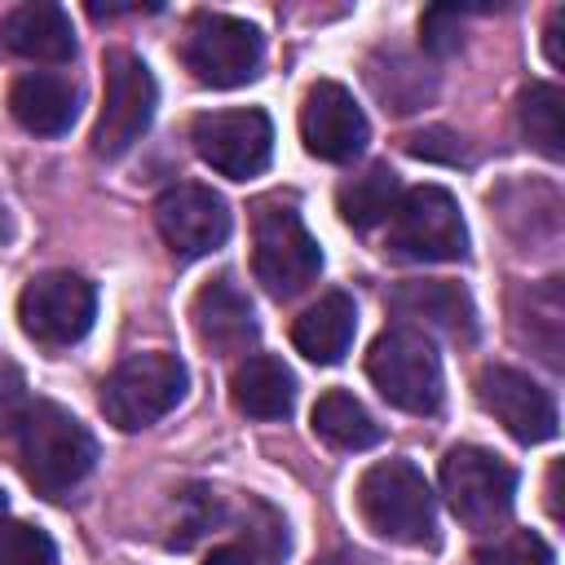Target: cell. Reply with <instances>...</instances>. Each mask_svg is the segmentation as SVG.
Instances as JSON below:
<instances>
[{"label": "cell", "instance_id": "5", "mask_svg": "<svg viewBox=\"0 0 565 565\" xmlns=\"http://www.w3.org/2000/svg\"><path fill=\"white\" fill-rule=\"evenodd\" d=\"M102 71H106V79H102V110H97V128H93V150L102 159H119L150 128L159 88H154L150 66L128 49H110L102 57Z\"/></svg>", "mask_w": 565, "mask_h": 565}, {"label": "cell", "instance_id": "13", "mask_svg": "<svg viewBox=\"0 0 565 565\" xmlns=\"http://www.w3.org/2000/svg\"><path fill=\"white\" fill-rule=\"evenodd\" d=\"M371 137V124L362 115V106L353 102V93L335 79H318L309 93H305V106H300V141L313 159H327V163H344L353 154H362Z\"/></svg>", "mask_w": 565, "mask_h": 565}, {"label": "cell", "instance_id": "7", "mask_svg": "<svg viewBox=\"0 0 565 565\" xmlns=\"http://www.w3.org/2000/svg\"><path fill=\"white\" fill-rule=\"evenodd\" d=\"M388 252L397 260H419V265L463 260L468 256V230H463L455 194L441 190V185L406 190L393 207Z\"/></svg>", "mask_w": 565, "mask_h": 565}, {"label": "cell", "instance_id": "6", "mask_svg": "<svg viewBox=\"0 0 565 565\" xmlns=\"http://www.w3.org/2000/svg\"><path fill=\"white\" fill-rule=\"evenodd\" d=\"M366 375L380 388V397L397 411L433 415L441 406V362L433 344L411 327H393L375 335L366 353Z\"/></svg>", "mask_w": 565, "mask_h": 565}, {"label": "cell", "instance_id": "14", "mask_svg": "<svg viewBox=\"0 0 565 565\" xmlns=\"http://www.w3.org/2000/svg\"><path fill=\"white\" fill-rule=\"evenodd\" d=\"M477 397L516 441L534 446V441L556 437V402L525 371H516V366H486L477 375Z\"/></svg>", "mask_w": 565, "mask_h": 565}, {"label": "cell", "instance_id": "15", "mask_svg": "<svg viewBox=\"0 0 565 565\" xmlns=\"http://www.w3.org/2000/svg\"><path fill=\"white\" fill-rule=\"evenodd\" d=\"M190 322L203 349L230 358V353H247V344L256 340V313L252 300L234 287V278H212L194 291L190 305Z\"/></svg>", "mask_w": 565, "mask_h": 565}, {"label": "cell", "instance_id": "4", "mask_svg": "<svg viewBox=\"0 0 565 565\" xmlns=\"http://www.w3.org/2000/svg\"><path fill=\"white\" fill-rule=\"evenodd\" d=\"M185 384H190V371L177 353H163V349L132 353L102 380V415L124 433L150 428L185 397Z\"/></svg>", "mask_w": 565, "mask_h": 565}, {"label": "cell", "instance_id": "19", "mask_svg": "<svg viewBox=\"0 0 565 565\" xmlns=\"http://www.w3.org/2000/svg\"><path fill=\"white\" fill-rule=\"evenodd\" d=\"M353 331H358V309L344 291H327L318 296V305H309L296 322H291V344L318 362V366H331L349 353L353 344Z\"/></svg>", "mask_w": 565, "mask_h": 565}, {"label": "cell", "instance_id": "23", "mask_svg": "<svg viewBox=\"0 0 565 565\" xmlns=\"http://www.w3.org/2000/svg\"><path fill=\"white\" fill-rule=\"evenodd\" d=\"M516 115H521L525 141L539 154H547V159H561L565 154V146H561L565 141V132H561V88L556 84H530L521 93Z\"/></svg>", "mask_w": 565, "mask_h": 565}, {"label": "cell", "instance_id": "22", "mask_svg": "<svg viewBox=\"0 0 565 565\" xmlns=\"http://www.w3.org/2000/svg\"><path fill=\"white\" fill-rule=\"evenodd\" d=\"M397 199H402V185H397V172L388 163H371L366 172L349 177L335 190V207H340L344 225H353V230H371L384 216H393Z\"/></svg>", "mask_w": 565, "mask_h": 565}, {"label": "cell", "instance_id": "2", "mask_svg": "<svg viewBox=\"0 0 565 565\" xmlns=\"http://www.w3.org/2000/svg\"><path fill=\"white\" fill-rule=\"evenodd\" d=\"M358 512L366 530L388 543L433 547L437 543V508L424 472L411 459H380L358 481Z\"/></svg>", "mask_w": 565, "mask_h": 565}, {"label": "cell", "instance_id": "10", "mask_svg": "<svg viewBox=\"0 0 565 565\" xmlns=\"http://www.w3.org/2000/svg\"><path fill=\"white\" fill-rule=\"evenodd\" d=\"M190 75L207 88H238L260 71L265 44L260 31L243 18L230 13H199L185 31V49H181Z\"/></svg>", "mask_w": 565, "mask_h": 565}, {"label": "cell", "instance_id": "8", "mask_svg": "<svg viewBox=\"0 0 565 565\" xmlns=\"http://www.w3.org/2000/svg\"><path fill=\"white\" fill-rule=\"evenodd\" d=\"M441 494L450 512L468 530H494L512 512L516 494V468L503 463L494 450L481 446H455L441 459Z\"/></svg>", "mask_w": 565, "mask_h": 565}, {"label": "cell", "instance_id": "33", "mask_svg": "<svg viewBox=\"0 0 565 565\" xmlns=\"http://www.w3.org/2000/svg\"><path fill=\"white\" fill-rule=\"evenodd\" d=\"M4 516H9V499H4V490H0V530H4Z\"/></svg>", "mask_w": 565, "mask_h": 565}, {"label": "cell", "instance_id": "30", "mask_svg": "<svg viewBox=\"0 0 565 565\" xmlns=\"http://www.w3.org/2000/svg\"><path fill=\"white\" fill-rule=\"evenodd\" d=\"M561 22H565V9H556L547 22V62L552 66H561Z\"/></svg>", "mask_w": 565, "mask_h": 565}, {"label": "cell", "instance_id": "17", "mask_svg": "<svg viewBox=\"0 0 565 565\" xmlns=\"http://www.w3.org/2000/svg\"><path fill=\"white\" fill-rule=\"evenodd\" d=\"M9 110L13 119L35 132V137H62L75 115H79V88L53 71H31V75H18L13 88H9Z\"/></svg>", "mask_w": 565, "mask_h": 565}, {"label": "cell", "instance_id": "26", "mask_svg": "<svg viewBox=\"0 0 565 565\" xmlns=\"http://www.w3.org/2000/svg\"><path fill=\"white\" fill-rule=\"evenodd\" d=\"M221 516V503H216V494L212 490H190L185 499H181V521H177V530L181 534H172L168 543L172 547H190L203 530H212V521Z\"/></svg>", "mask_w": 565, "mask_h": 565}, {"label": "cell", "instance_id": "31", "mask_svg": "<svg viewBox=\"0 0 565 565\" xmlns=\"http://www.w3.org/2000/svg\"><path fill=\"white\" fill-rule=\"evenodd\" d=\"M203 565H256V561H252V552H243V547H216Z\"/></svg>", "mask_w": 565, "mask_h": 565}, {"label": "cell", "instance_id": "21", "mask_svg": "<svg viewBox=\"0 0 565 565\" xmlns=\"http://www.w3.org/2000/svg\"><path fill=\"white\" fill-rule=\"evenodd\" d=\"M313 433L335 450H366L384 437V428L371 419V411L344 388H327L313 402Z\"/></svg>", "mask_w": 565, "mask_h": 565}, {"label": "cell", "instance_id": "3", "mask_svg": "<svg viewBox=\"0 0 565 565\" xmlns=\"http://www.w3.org/2000/svg\"><path fill=\"white\" fill-rule=\"evenodd\" d=\"M252 269H256V282L274 300H291L318 278L322 252H318V238L305 230L296 203H287V199H260L256 203V212H252Z\"/></svg>", "mask_w": 565, "mask_h": 565}, {"label": "cell", "instance_id": "27", "mask_svg": "<svg viewBox=\"0 0 565 565\" xmlns=\"http://www.w3.org/2000/svg\"><path fill=\"white\" fill-rule=\"evenodd\" d=\"M31 397H26V380L18 371V362L0 358V437H13L22 415H26Z\"/></svg>", "mask_w": 565, "mask_h": 565}, {"label": "cell", "instance_id": "9", "mask_svg": "<svg viewBox=\"0 0 565 565\" xmlns=\"http://www.w3.org/2000/svg\"><path fill=\"white\" fill-rule=\"evenodd\" d=\"M93 318H97V287L71 269H49L31 278L18 296V322L44 349H71L75 340L88 335Z\"/></svg>", "mask_w": 565, "mask_h": 565}, {"label": "cell", "instance_id": "29", "mask_svg": "<svg viewBox=\"0 0 565 565\" xmlns=\"http://www.w3.org/2000/svg\"><path fill=\"white\" fill-rule=\"evenodd\" d=\"M313 565H380V561L366 556V552H358V547H335V552H327V556L313 561Z\"/></svg>", "mask_w": 565, "mask_h": 565}, {"label": "cell", "instance_id": "1", "mask_svg": "<svg viewBox=\"0 0 565 565\" xmlns=\"http://www.w3.org/2000/svg\"><path fill=\"white\" fill-rule=\"evenodd\" d=\"M18 468L44 499L71 494L97 463V437L57 402H31L18 424Z\"/></svg>", "mask_w": 565, "mask_h": 565}, {"label": "cell", "instance_id": "12", "mask_svg": "<svg viewBox=\"0 0 565 565\" xmlns=\"http://www.w3.org/2000/svg\"><path fill=\"white\" fill-rule=\"evenodd\" d=\"M154 225L163 243L172 247V256L194 260V256L216 252L230 238V207L212 185L181 181L154 199Z\"/></svg>", "mask_w": 565, "mask_h": 565}, {"label": "cell", "instance_id": "32", "mask_svg": "<svg viewBox=\"0 0 565 565\" xmlns=\"http://www.w3.org/2000/svg\"><path fill=\"white\" fill-rule=\"evenodd\" d=\"M9 234H13V221H9V207H4V199H0V247L9 243Z\"/></svg>", "mask_w": 565, "mask_h": 565}, {"label": "cell", "instance_id": "18", "mask_svg": "<svg viewBox=\"0 0 565 565\" xmlns=\"http://www.w3.org/2000/svg\"><path fill=\"white\" fill-rule=\"evenodd\" d=\"M393 309L402 318H415V322H424V327H433L450 340H463V344L477 335V309H472V296L459 282H441V278L406 282V287L393 291Z\"/></svg>", "mask_w": 565, "mask_h": 565}, {"label": "cell", "instance_id": "20", "mask_svg": "<svg viewBox=\"0 0 565 565\" xmlns=\"http://www.w3.org/2000/svg\"><path fill=\"white\" fill-rule=\"evenodd\" d=\"M230 397L252 419H282L296 406V375L274 353H247L234 366Z\"/></svg>", "mask_w": 565, "mask_h": 565}, {"label": "cell", "instance_id": "24", "mask_svg": "<svg viewBox=\"0 0 565 565\" xmlns=\"http://www.w3.org/2000/svg\"><path fill=\"white\" fill-rule=\"evenodd\" d=\"M477 565H556V561L534 530H508L477 547Z\"/></svg>", "mask_w": 565, "mask_h": 565}, {"label": "cell", "instance_id": "25", "mask_svg": "<svg viewBox=\"0 0 565 565\" xmlns=\"http://www.w3.org/2000/svg\"><path fill=\"white\" fill-rule=\"evenodd\" d=\"M0 565H57V547L40 525H4Z\"/></svg>", "mask_w": 565, "mask_h": 565}, {"label": "cell", "instance_id": "28", "mask_svg": "<svg viewBox=\"0 0 565 565\" xmlns=\"http://www.w3.org/2000/svg\"><path fill=\"white\" fill-rule=\"evenodd\" d=\"M459 13L455 9H428L424 18H419V44L428 49V53H437V57H446V53H455L459 49Z\"/></svg>", "mask_w": 565, "mask_h": 565}, {"label": "cell", "instance_id": "11", "mask_svg": "<svg viewBox=\"0 0 565 565\" xmlns=\"http://www.w3.org/2000/svg\"><path fill=\"white\" fill-rule=\"evenodd\" d=\"M190 141L199 150V159L230 177V181H247L256 172L269 168L274 154V124L265 110L256 106H238V110H207L194 119Z\"/></svg>", "mask_w": 565, "mask_h": 565}, {"label": "cell", "instance_id": "16", "mask_svg": "<svg viewBox=\"0 0 565 565\" xmlns=\"http://www.w3.org/2000/svg\"><path fill=\"white\" fill-rule=\"evenodd\" d=\"M0 40L9 53L26 62H71L75 53V26L62 4L26 0L0 22Z\"/></svg>", "mask_w": 565, "mask_h": 565}]
</instances>
